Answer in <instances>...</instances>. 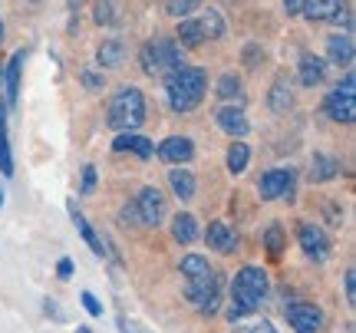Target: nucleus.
<instances>
[{"instance_id": "obj_45", "label": "nucleus", "mask_w": 356, "mask_h": 333, "mask_svg": "<svg viewBox=\"0 0 356 333\" xmlns=\"http://www.w3.org/2000/svg\"><path fill=\"white\" fill-rule=\"evenodd\" d=\"M66 3H70V10H76V7L83 3V0H66Z\"/></svg>"}, {"instance_id": "obj_34", "label": "nucleus", "mask_w": 356, "mask_h": 333, "mask_svg": "<svg viewBox=\"0 0 356 333\" xmlns=\"http://www.w3.org/2000/svg\"><path fill=\"white\" fill-rule=\"evenodd\" d=\"M83 86H86L89 92H99V90H106V76L102 73H96V70H83Z\"/></svg>"}, {"instance_id": "obj_10", "label": "nucleus", "mask_w": 356, "mask_h": 333, "mask_svg": "<svg viewBox=\"0 0 356 333\" xmlns=\"http://www.w3.org/2000/svg\"><path fill=\"white\" fill-rule=\"evenodd\" d=\"M191 155H195V142L188 136H168L159 145V159L168 165H185V162H191Z\"/></svg>"}, {"instance_id": "obj_25", "label": "nucleus", "mask_w": 356, "mask_h": 333, "mask_svg": "<svg viewBox=\"0 0 356 333\" xmlns=\"http://www.w3.org/2000/svg\"><path fill=\"white\" fill-rule=\"evenodd\" d=\"M198 24H202V33L204 37H211V40H221L225 37V17H221V10H215V7H208V10L198 17Z\"/></svg>"}, {"instance_id": "obj_27", "label": "nucleus", "mask_w": 356, "mask_h": 333, "mask_svg": "<svg viewBox=\"0 0 356 333\" xmlns=\"http://www.w3.org/2000/svg\"><path fill=\"white\" fill-rule=\"evenodd\" d=\"M291 83H287V79L284 76H277L274 79V86H270V109H274V113H287V109H291Z\"/></svg>"}, {"instance_id": "obj_14", "label": "nucleus", "mask_w": 356, "mask_h": 333, "mask_svg": "<svg viewBox=\"0 0 356 333\" xmlns=\"http://www.w3.org/2000/svg\"><path fill=\"white\" fill-rule=\"evenodd\" d=\"M218 126L225 129L228 136H234V139H241V136H248V119H244V109L241 106H221L215 113Z\"/></svg>"}, {"instance_id": "obj_36", "label": "nucleus", "mask_w": 356, "mask_h": 333, "mask_svg": "<svg viewBox=\"0 0 356 333\" xmlns=\"http://www.w3.org/2000/svg\"><path fill=\"white\" fill-rule=\"evenodd\" d=\"M79 300H83V307H86L89 317H102V304L96 300V294H89V291H83V294H79Z\"/></svg>"}, {"instance_id": "obj_4", "label": "nucleus", "mask_w": 356, "mask_h": 333, "mask_svg": "<svg viewBox=\"0 0 356 333\" xmlns=\"http://www.w3.org/2000/svg\"><path fill=\"white\" fill-rule=\"evenodd\" d=\"M139 60L145 76H159V73H172L178 66H185V53L175 40H152V43L142 47Z\"/></svg>"}, {"instance_id": "obj_20", "label": "nucleus", "mask_w": 356, "mask_h": 333, "mask_svg": "<svg viewBox=\"0 0 356 333\" xmlns=\"http://www.w3.org/2000/svg\"><path fill=\"white\" fill-rule=\"evenodd\" d=\"M168 185H172V192H175L178 202H191L195 198V175H191L188 168H168Z\"/></svg>"}, {"instance_id": "obj_48", "label": "nucleus", "mask_w": 356, "mask_h": 333, "mask_svg": "<svg viewBox=\"0 0 356 333\" xmlns=\"http://www.w3.org/2000/svg\"><path fill=\"white\" fill-rule=\"evenodd\" d=\"M0 40H3V20H0Z\"/></svg>"}, {"instance_id": "obj_40", "label": "nucleus", "mask_w": 356, "mask_h": 333, "mask_svg": "<svg viewBox=\"0 0 356 333\" xmlns=\"http://www.w3.org/2000/svg\"><path fill=\"white\" fill-rule=\"evenodd\" d=\"M56 274H60L63 281H70V277H73V261H70V257H60V264H56Z\"/></svg>"}, {"instance_id": "obj_42", "label": "nucleus", "mask_w": 356, "mask_h": 333, "mask_svg": "<svg viewBox=\"0 0 356 333\" xmlns=\"http://www.w3.org/2000/svg\"><path fill=\"white\" fill-rule=\"evenodd\" d=\"M248 333H277V330H274V323H270V320H257Z\"/></svg>"}, {"instance_id": "obj_23", "label": "nucleus", "mask_w": 356, "mask_h": 333, "mask_svg": "<svg viewBox=\"0 0 356 333\" xmlns=\"http://www.w3.org/2000/svg\"><path fill=\"white\" fill-rule=\"evenodd\" d=\"M323 73H327V63L314 56V53H304L300 56V83L304 86H320L323 83Z\"/></svg>"}, {"instance_id": "obj_21", "label": "nucleus", "mask_w": 356, "mask_h": 333, "mask_svg": "<svg viewBox=\"0 0 356 333\" xmlns=\"http://www.w3.org/2000/svg\"><path fill=\"white\" fill-rule=\"evenodd\" d=\"M122 17H126V3H122V0H96V13H92V20H96L99 26L122 24Z\"/></svg>"}, {"instance_id": "obj_24", "label": "nucleus", "mask_w": 356, "mask_h": 333, "mask_svg": "<svg viewBox=\"0 0 356 333\" xmlns=\"http://www.w3.org/2000/svg\"><path fill=\"white\" fill-rule=\"evenodd\" d=\"M70 218H73V225H76V231L79 234H83V241L89 244V247H92V251H96V254H109V247H106V244L99 241V238H96V231L89 228V221L83 218V215H79L76 208L70 205Z\"/></svg>"}, {"instance_id": "obj_8", "label": "nucleus", "mask_w": 356, "mask_h": 333, "mask_svg": "<svg viewBox=\"0 0 356 333\" xmlns=\"http://www.w3.org/2000/svg\"><path fill=\"white\" fill-rule=\"evenodd\" d=\"M284 317L293 327V333H320L323 330V310L314 307V304H287L284 307Z\"/></svg>"}, {"instance_id": "obj_32", "label": "nucleus", "mask_w": 356, "mask_h": 333, "mask_svg": "<svg viewBox=\"0 0 356 333\" xmlns=\"http://www.w3.org/2000/svg\"><path fill=\"white\" fill-rule=\"evenodd\" d=\"M218 96H221V99H238V96H241V76L225 73V76L218 79Z\"/></svg>"}, {"instance_id": "obj_35", "label": "nucleus", "mask_w": 356, "mask_h": 333, "mask_svg": "<svg viewBox=\"0 0 356 333\" xmlns=\"http://www.w3.org/2000/svg\"><path fill=\"white\" fill-rule=\"evenodd\" d=\"M96 192V165H83V179H79V195Z\"/></svg>"}, {"instance_id": "obj_26", "label": "nucleus", "mask_w": 356, "mask_h": 333, "mask_svg": "<svg viewBox=\"0 0 356 333\" xmlns=\"http://www.w3.org/2000/svg\"><path fill=\"white\" fill-rule=\"evenodd\" d=\"M0 175H13V155L7 142V109L0 103Z\"/></svg>"}, {"instance_id": "obj_41", "label": "nucleus", "mask_w": 356, "mask_h": 333, "mask_svg": "<svg viewBox=\"0 0 356 333\" xmlns=\"http://www.w3.org/2000/svg\"><path fill=\"white\" fill-rule=\"evenodd\" d=\"M307 0H284V10L291 13V17H297V13H304Z\"/></svg>"}, {"instance_id": "obj_28", "label": "nucleus", "mask_w": 356, "mask_h": 333, "mask_svg": "<svg viewBox=\"0 0 356 333\" xmlns=\"http://www.w3.org/2000/svg\"><path fill=\"white\" fill-rule=\"evenodd\" d=\"M178 47H198V43H204V33H202V24L198 20H181L178 24Z\"/></svg>"}, {"instance_id": "obj_6", "label": "nucleus", "mask_w": 356, "mask_h": 333, "mask_svg": "<svg viewBox=\"0 0 356 333\" xmlns=\"http://www.w3.org/2000/svg\"><path fill=\"white\" fill-rule=\"evenodd\" d=\"M136 211H139V225L145 228H159L165 221V195L159 192L155 185L142 188L139 198H136Z\"/></svg>"}, {"instance_id": "obj_29", "label": "nucleus", "mask_w": 356, "mask_h": 333, "mask_svg": "<svg viewBox=\"0 0 356 333\" xmlns=\"http://www.w3.org/2000/svg\"><path fill=\"white\" fill-rule=\"evenodd\" d=\"M181 274H185V281H195V277L211 274V264H208V257H202V254H185L181 257Z\"/></svg>"}, {"instance_id": "obj_13", "label": "nucleus", "mask_w": 356, "mask_h": 333, "mask_svg": "<svg viewBox=\"0 0 356 333\" xmlns=\"http://www.w3.org/2000/svg\"><path fill=\"white\" fill-rule=\"evenodd\" d=\"M96 63H99V70H119L126 63V40L119 37L102 40V47L96 50Z\"/></svg>"}, {"instance_id": "obj_39", "label": "nucleus", "mask_w": 356, "mask_h": 333, "mask_svg": "<svg viewBox=\"0 0 356 333\" xmlns=\"http://www.w3.org/2000/svg\"><path fill=\"white\" fill-rule=\"evenodd\" d=\"M353 86H356V79H353V73H346L343 76V83H337V92H340V96H353Z\"/></svg>"}, {"instance_id": "obj_22", "label": "nucleus", "mask_w": 356, "mask_h": 333, "mask_svg": "<svg viewBox=\"0 0 356 333\" xmlns=\"http://www.w3.org/2000/svg\"><path fill=\"white\" fill-rule=\"evenodd\" d=\"M172 238L178 244H191L198 238V218L188 215V211H178L175 218H172Z\"/></svg>"}, {"instance_id": "obj_37", "label": "nucleus", "mask_w": 356, "mask_h": 333, "mask_svg": "<svg viewBox=\"0 0 356 333\" xmlns=\"http://www.w3.org/2000/svg\"><path fill=\"white\" fill-rule=\"evenodd\" d=\"M119 221H122V228H136V225H139V211H136V205H122Z\"/></svg>"}, {"instance_id": "obj_38", "label": "nucleus", "mask_w": 356, "mask_h": 333, "mask_svg": "<svg viewBox=\"0 0 356 333\" xmlns=\"http://www.w3.org/2000/svg\"><path fill=\"white\" fill-rule=\"evenodd\" d=\"M343 287H346V304L353 307V304H356V277H353V270H346Z\"/></svg>"}, {"instance_id": "obj_5", "label": "nucleus", "mask_w": 356, "mask_h": 333, "mask_svg": "<svg viewBox=\"0 0 356 333\" xmlns=\"http://www.w3.org/2000/svg\"><path fill=\"white\" fill-rule=\"evenodd\" d=\"M185 294H188L191 307L198 310V314H218L221 307V277H218L215 270L211 274H204V277H195V281H185Z\"/></svg>"}, {"instance_id": "obj_30", "label": "nucleus", "mask_w": 356, "mask_h": 333, "mask_svg": "<svg viewBox=\"0 0 356 333\" xmlns=\"http://www.w3.org/2000/svg\"><path fill=\"white\" fill-rule=\"evenodd\" d=\"M248 162H251V149H248L244 142H231V149H228V172L231 175H241L244 168H248Z\"/></svg>"}, {"instance_id": "obj_46", "label": "nucleus", "mask_w": 356, "mask_h": 333, "mask_svg": "<svg viewBox=\"0 0 356 333\" xmlns=\"http://www.w3.org/2000/svg\"><path fill=\"white\" fill-rule=\"evenodd\" d=\"M76 333H92V330H89V327H76Z\"/></svg>"}, {"instance_id": "obj_17", "label": "nucleus", "mask_w": 356, "mask_h": 333, "mask_svg": "<svg viewBox=\"0 0 356 333\" xmlns=\"http://www.w3.org/2000/svg\"><path fill=\"white\" fill-rule=\"evenodd\" d=\"M346 7H350V0H307L304 17H307V20H317V24H323V20H333L337 13H343Z\"/></svg>"}, {"instance_id": "obj_2", "label": "nucleus", "mask_w": 356, "mask_h": 333, "mask_svg": "<svg viewBox=\"0 0 356 333\" xmlns=\"http://www.w3.org/2000/svg\"><path fill=\"white\" fill-rule=\"evenodd\" d=\"M204 90H208V76L198 66H178L165 76V96L175 113H191L204 99Z\"/></svg>"}, {"instance_id": "obj_12", "label": "nucleus", "mask_w": 356, "mask_h": 333, "mask_svg": "<svg viewBox=\"0 0 356 333\" xmlns=\"http://www.w3.org/2000/svg\"><path fill=\"white\" fill-rule=\"evenodd\" d=\"M323 113L330 115L333 122H353L356 119V103H353V96H340V92L333 90L327 92V99H323Z\"/></svg>"}, {"instance_id": "obj_18", "label": "nucleus", "mask_w": 356, "mask_h": 333, "mask_svg": "<svg viewBox=\"0 0 356 333\" xmlns=\"http://www.w3.org/2000/svg\"><path fill=\"white\" fill-rule=\"evenodd\" d=\"M24 60H26V53L17 50L7 60V70H3V86H7V103L10 106H17V96H20V70H24Z\"/></svg>"}, {"instance_id": "obj_44", "label": "nucleus", "mask_w": 356, "mask_h": 333, "mask_svg": "<svg viewBox=\"0 0 356 333\" xmlns=\"http://www.w3.org/2000/svg\"><path fill=\"white\" fill-rule=\"evenodd\" d=\"M47 314H53V317H63V314H60V307H56L53 300H47Z\"/></svg>"}, {"instance_id": "obj_15", "label": "nucleus", "mask_w": 356, "mask_h": 333, "mask_svg": "<svg viewBox=\"0 0 356 333\" xmlns=\"http://www.w3.org/2000/svg\"><path fill=\"white\" fill-rule=\"evenodd\" d=\"M115 152H136L139 159H152L155 155V142L145 139V136H136V132H119L113 142Z\"/></svg>"}, {"instance_id": "obj_11", "label": "nucleus", "mask_w": 356, "mask_h": 333, "mask_svg": "<svg viewBox=\"0 0 356 333\" xmlns=\"http://www.w3.org/2000/svg\"><path fill=\"white\" fill-rule=\"evenodd\" d=\"M204 241H208V247H215L218 254H231V251L238 247V231L231 228L228 221H211Z\"/></svg>"}, {"instance_id": "obj_33", "label": "nucleus", "mask_w": 356, "mask_h": 333, "mask_svg": "<svg viewBox=\"0 0 356 333\" xmlns=\"http://www.w3.org/2000/svg\"><path fill=\"white\" fill-rule=\"evenodd\" d=\"M264 244H267V251L274 257H280V251L287 247V241H284V228L280 225H270V228L264 231Z\"/></svg>"}, {"instance_id": "obj_31", "label": "nucleus", "mask_w": 356, "mask_h": 333, "mask_svg": "<svg viewBox=\"0 0 356 333\" xmlns=\"http://www.w3.org/2000/svg\"><path fill=\"white\" fill-rule=\"evenodd\" d=\"M195 10H202V0H165V13L178 17V20H188Z\"/></svg>"}, {"instance_id": "obj_9", "label": "nucleus", "mask_w": 356, "mask_h": 333, "mask_svg": "<svg viewBox=\"0 0 356 333\" xmlns=\"http://www.w3.org/2000/svg\"><path fill=\"white\" fill-rule=\"evenodd\" d=\"M261 198L277 202V198H293V172L291 168H270L261 175Z\"/></svg>"}, {"instance_id": "obj_16", "label": "nucleus", "mask_w": 356, "mask_h": 333, "mask_svg": "<svg viewBox=\"0 0 356 333\" xmlns=\"http://www.w3.org/2000/svg\"><path fill=\"white\" fill-rule=\"evenodd\" d=\"M327 56H330V63H337V66H353V33L343 30V33H337V37L327 40Z\"/></svg>"}, {"instance_id": "obj_47", "label": "nucleus", "mask_w": 356, "mask_h": 333, "mask_svg": "<svg viewBox=\"0 0 356 333\" xmlns=\"http://www.w3.org/2000/svg\"><path fill=\"white\" fill-rule=\"evenodd\" d=\"M0 208H3V188H0Z\"/></svg>"}, {"instance_id": "obj_1", "label": "nucleus", "mask_w": 356, "mask_h": 333, "mask_svg": "<svg viewBox=\"0 0 356 333\" xmlns=\"http://www.w3.org/2000/svg\"><path fill=\"white\" fill-rule=\"evenodd\" d=\"M267 291H270V281H267V270L248 264L234 274L231 281V304H228V320H241L248 314L261 310V304L267 300Z\"/></svg>"}, {"instance_id": "obj_7", "label": "nucleus", "mask_w": 356, "mask_h": 333, "mask_svg": "<svg viewBox=\"0 0 356 333\" xmlns=\"http://www.w3.org/2000/svg\"><path fill=\"white\" fill-rule=\"evenodd\" d=\"M297 241H300V247H304V254L310 261H327L330 257V238L314 221H300L297 225Z\"/></svg>"}, {"instance_id": "obj_19", "label": "nucleus", "mask_w": 356, "mask_h": 333, "mask_svg": "<svg viewBox=\"0 0 356 333\" xmlns=\"http://www.w3.org/2000/svg\"><path fill=\"white\" fill-rule=\"evenodd\" d=\"M310 181H330V179H337L340 175V159L337 155H323V152H317L314 159H310Z\"/></svg>"}, {"instance_id": "obj_3", "label": "nucleus", "mask_w": 356, "mask_h": 333, "mask_svg": "<svg viewBox=\"0 0 356 333\" xmlns=\"http://www.w3.org/2000/svg\"><path fill=\"white\" fill-rule=\"evenodd\" d=\"M145 122V96L136 86H122L109 103V115H106V126L115 132H136Z\"/></svg>"}, {"instance_id": "obj_43", "label": "nucleus", "mask_w": 356, "mask_h": 333, "mask_svg": "<svg viewBox=\"0 0 356 333\" xmlns=\"http://www.w3.org/2000/svg\"><path fill=\"white\" fill-rule=\"evenodd\" d=\"M257 53H261V50H257V47H248V50H244V63H248V66H254Z\"/></svg>"}]
</instances>
